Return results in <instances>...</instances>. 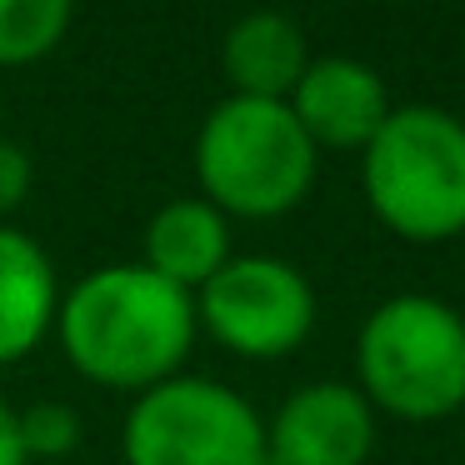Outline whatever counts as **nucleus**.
Masks as SVG:
<instances>
[{
  "instance_id": "nucleus-11",
  "label": "nucleus",
  "mask_w": 465,
  "mask_h": 465,
  "mask_svg": "<svg viewBox=\"0 0 465 465\" xmlns=\"http://www.w3.org/2000/svg\"><path fill=\"white\" fill-rule=\"evenodd\" d=\"M55 311V265L25 231L0 225V365L31 355Z\"/></svg>"
},
{
  "instance_id": "nucleus-5",
  "label": "nucleus",
  "mask_w": 465,
  "mask_h": 465,
  "mask_svg": "<svg viewBox=\"0 0 465 465\" xmlns=\"http://www.w3.org/2000/svg\"><path fill=\"white\" fill-rule=\"evenodd\" d=\"M121 450L125 465H265V420L231 385L171 375L131 405Z\"/></svg>"
},
{
  "instance_id": "nucleus-3",
  "label": "nucleus",
  "mask_w": 465,
  "mask_h": 465,
  "mask_svg": "<svg viewBox=\"0 0 465 465\" xmlns=\"http://www.w3.org/2000/svg\"><path fill=\"white\" fill-rule=\"evenodd\" d=\"M195 175L205 191L201 201H211L221 215L271 221L311 195L315 145L285 101L231 95L195 135Z\"/></svg>"
},
{
  "instance_id": "nucleus-14",
  "label": "nucleus",
  "mask_w": 465,
  "mask_h": 465,
  "mask_svg": "<svg viewBox=\"0 0 465 465\" xmlns=\"http://www.w3.org/2000/svg\"><path fill=\"white\" fill-rule=\"evenodd\" d=\"M31 195V155L21 145L0 141V215H11Z\"/></svg>"
},
{
  "instance_id": "nucleus-12",
  "label": "nucleus",
  "mask_w": 465,
  "mask_h": 465,
  "mask_svg": "<svg viewBox=\"0 0 465 465\" xmlns=\"http://www.w3.org/2000/svg\"><path fill=\"white\" fill-rule=\"evenodd\" d=\"M71 0H0V65L51 55L71 31Z\"/></svg>"
},
{
  "instance_id": "nucleus-7",
  "label": "nucleus",
  "mask_w": 465,
  "mask_h": 465,
  "mask_svg": "<svg viewBox=\"0 0 465 465\" xmlns=\"http://www.w3.org/2000/svg\"><path fill=\"white\" fill-rule=\"evenodd\" d=\"M375 450V411L355 385L315 381L281 401L265 425V465H365Z\"/></svg>"
},
{
  "instance_id": "nucleus-4",
  "label": "nucleus",
  "mask_w": 465,
  "mask_h": 465,
  "mask_svg": "<svg viewBox=\"0 0 465 465\" xmlns=\"http://www.w3.org/2000/svg\"><path fill=\"white\" fill-rule=\"evenodd\" d=\"M355 391L401 420H445L465 405V315L435 295H391L355 335Z\"/></svg>"
},
{
  "instance_id": "nucleus-13",
  "label": "nucleus",
  "mask_w": 465,
  "mask_h": 465,
  "mask_svg": "<svg viewBox=\"0 0 465 465\" xmlns=\"http://www.w3.org/2000/svg\"><path fill=\"white\" fill-rule=\"evenodd\" d=\"M15 430H21V450L31 455H71L81 440V415L65 401H35L15 415Z\"/></svg>"
},
{
  "instance_id": "nucleus-2",
  "label": "nucleus",
  "mask_w": 465,
  "mask_h": 465,
  "mask_svg": "<svg viewBox=\"0 0 465 465\" xmlns=\"http://www.w3.org/2000/svg\"><path fill=\"white\" fill-rule=\"evenodd\" d=\"M365 201L401 241L435 245L465 231V121L440 105H391L361 161Z\"/></svg>"
},
{
  "instance_id": "nucleus-6",
  "label": "nucleus",
  "mask_w": 465,
  "mask_h": 465,
  "mask_svg": "<svg viewBox=\"0 0 465 465\" xmlns=\"http://www.w3.org/2000/svg\"><path fill=\"white\" fill-rule=\"evenodd\" d=\"M195 325H205L235 355L275 361L311 335L315 291L291 261L235 255L195 291Z\"/></svg>"
},
{
  "instance_id": "nucleus-10",
  "label": "nucleus",
  "mask_w": 465,
  "mask_h": 465,
  "mask_svg": "<svg viewBox=\"0 0 465 465\" xmlns=\"http://www.w3.org/2000/svg\"><path fill=\"white\" fill-rule=\"evenodd\" d=\"M231 261V225L211 201H171L151 215L145 225V271L181 291H201L221 265Z\"/></svg>"
},
{
  "instance_id": "nucleus-15",
  "label": "nucleus",
  "mask_w": 465,
  "mask_h": 465,
  "mask_svg": "<svg viewBox=\"0 0 465 465\" xmlns=\"http://www.w3.org/2000/svg\"><path fill=\"white\" fill-rule=\"evenodd\" d=\"M0 465H25L21 430H15V411L5 401H0Z\"/></svg>"
},
{
  "instance_id": "nucleus-8",
  "label": "nucleus",
  "mask_w": 465,
  "mask_h": 465,
  "mask_svg": "<svg viewBox=\"0 0 465 465\" xmlns=\"http://www.w3.org/2000/svg\"><path fill=\"white\" fill-rule=\"evenodd\" d=\"M291 115L301 121V131L311 135V145H335V151H365L371 135L391 115V95L385 81L365 61L351 55H321L305 65L301 85L291 91Z\"/></svg>"
},
{
  "instance_id": "nucleus-1",
  "label": "nucleus",
  "mask_w": 465,
  "mask_h": 465,
  "mask_svg": "<svg viewBox=\"0 0 465 465\" xmlns=\"http://www.w3.org/2000/svg\"><path fill=\"white\" fill-rule=\"evenodd\" d=\"M61 345L71 365L111 391H151L181 375L195 341V295L145 265H101L65 291Z\"/></svg>"
},
{
  "instance_id": "nucleus-9",
  "label": "nucleus",
  "mask_w": 465,
  "mask_h": 465,
  "mask_svg": "<svg viewBox=\"0 0 465 465\" xmlns=\"http://www.w3.org/2000/svg\"><path fill=\"white\" fill-rule=\"evenodd\" d=\"M221 65L231 75L235 95L251 101H291L301 85L311 51H305V31L281 11H251L225 31Z\"/></svg>"
}]
</instances>
